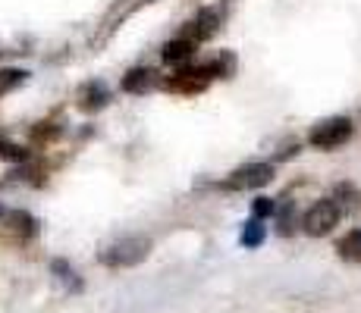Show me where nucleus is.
Wrapping results in <instances>:
<instances>
[{
	"label": "nucleus",
	"mask_w": 361,
	"mask_h": 313,
	"mask_svg": "<svg viewBox=\"0 0 361 313\" xmlns=\"http://www.w3.org/2000/svg\"><path fill=\"white\" fill-rule=\"evenodd\" d=\"M339 257L343 260H361V229H355V232H349L345 238H339Z\"/></svg>",
	"instance_id": "nucleus-7"
},
{
	"label": "nucleus",
	"mask_w": 361,
	"mask_h": 313,
	"mask_svg": "<svg viewBox=\"0 0 361 313\" xmlns=\"http://www.w3.org/2000/svg\"><path fill=\"white\" fill-rule=\"evenodd\" d=\"M352 132H355L352 120H345V116H333V120H324V122H317L314 129H311L308 141L314 144L317 151H333V148H339V144L349 141Z\"/></svg>",
	"instance_id": "nucleus-2"
},
{
	"label": "nucleus",
	"mask_w": 361,
	"mask_h": 313,
	"mask_svg": "<svg viewBox=\"0 0 361 313\" xmlns=\"http://www.w3.org/2000/svg\"><path fill=\"white\" fill-rule=\"evenodd\" d=\"M148 254H151V238H145V235H129V238H120L110 248H104L101 263H107V267H114V269L135 267V263H142Z\"/></svg>",
	"instance_id": "nucleus-1"
},
{
	"label": "nucleus",
	"mask_w": 361,
	"mask_h": 313,
	"mask_svg": "<svg viewBox=\"0 0 361 313\" xmlns=\"http://www.w3.org/2000/svg\"><path fill=\"white\" fill-rule=\"evenodd\" d=\"M276 210V207H274V200H270V198H258V200H255V217H270V213H274Z\"/></svg>",
	"instance_id": "nucleus-14"
},
{
	"label": "nucleus",
	"mask_w": 361,
	"mask_h": 313,
	"mask_svg": "<svg viewBox=\"0 0 361 313\" xmlns=\"http://www.w3.org/2000/svg\"><path fill=\"white\" fill-rule=\"evenodd\" d=\"M104 101H107L104 85H85V88H82V107H85V110L104 107Z\"/></svg>",
	"instance_id": "nucleus-9"
},
{
	"label": "nucleus",
	"mask_w": 361,
	"mask_h": 313,
	"mask_svg": "<svg viewBox=\"0 0 361 313\" xmlns=\"http://www.w3.org/2000/svg\"><path fill=\"white\" fill-rule=\"evenodd\" d=\"M339 222V207H336V200H317L314 207H308V213H305V219H302V229L308 235H327L333 226Z\"/></svg>",
	"instance_id": "nucleus-3"
},
{
	"label": "nucleus",
	"mask_w": 361,
	"mask_h": 313,
	"mask_svg": "<svg viewBox=\"0 0 361 313\" xmlns=\"http://www.w3.org/2000/svg\"><path fill=\"white\" fill-rule=\"evenodd\" d=\"M151 85H154V72L145 66L129 69V72L123 75V91H129V94H142V91H148Z\"/></svg>",
	"instance_id": "nucleus-5"
},
{
	"label": "nucleus",
	"mask_w": 361,
	"mask_h": 313,
	"mask_svg": "<svg viewBox=\"0 0 361 313\" xmlns=\"http://www.w3.org/2000/svg\"><path fill=\"white\" fill-rule=\"evenodd\" d=\"M23 79H25L23 69H4V72H0V94H6L10 88H16Z\"/></svg>",
	"instance_id": "nucleus-12"
},
{
	"label": "nucleus",
	"mask_w": 361,
	"mask_h": 313,
	"mask_svg": "<svg viewBox=\"0 0 361 313\" xmlns=\"http://www.w3.org/2000/svg\"><path fill=\"white\" fill-rule=\"evenodd\" d=\"M261 241H264V226H261V219L255 217V219L245 222V229H242V245H245V248H258Z\"/></svg>",
	"instance_id": "nucleus-8"
},
{
	"label": "nucleus",
	"mask_w": 361,
	"mask_h": 313,
	"mask_svg": "<svg viewBox=\"0 0 361 313\" xmlns=\"http://www.w3.org/2000/svg\"><path fill=\"white\" fill-rule=\"evenodd\" d=\"M274 179V166L270 163H248V166H239L230 179L224 182V188L230 191H242V188H258V185H267Z\"/></svg>",
	"instance_id": "nucleus-4"
},
{
	"label": "nucleus",
	"mask_w": 361,
	"mask_h": 313,
	"mask_svg": "<svg viewBox=\"0 0 361 313\" xmlns=\"http://www.w3.org/2000/svg\"><path fill=\"white\" fill-rule=\"evenodd\" d=\"M195 53V41L192 38H176V41H166L164 44V60L166 63H183Z\"/></svg>",
	"instance_id": "nucleus-6"
},
{
	"label": "nucleus",
	"mask_w": 361,
	"mask_h": 313,
	"mask_svg": "<svg viewBox=\"0 0 361 313\" xmlns=\"http://www.w3.org/2000/svg\"><path fill=\"white\" fill-rule=\"evenodd\" d=\"M10 222L16 226V232H23V235H35V219L29 217V213H10Z\"/></svg>",
	"instance_id": "nucleus-13"
},
{
	"label": "nucleus",
	"mask_w": 361,
	"mask_h": 313,
	"mask_svg": "<svg viewBox=\"0 0 361 313\" xmlns=\"http://www.w3.org/2000/svg\"><path fill=\"white\" fill-rule=\"evenodd\" d=\"M51 269H54V273H57V279L63 282V285H69V288H73V291H79V288H82L79 279H75V269H73V267H66L63 260H54V263H51Z\"/></svg>",
	"instance_id": "nucleus-11"
},
{
	"label": "nucleus",
	"mask_w": 361,
	"mask_h": 313,
	"mask_svg": "<svg viewBox=\"0 0 361 313\" xmlns=\"http://www.w3.org/2000/svg\"><path fill=\"white\" fill-rule=\"evenodd\" d=\"M217 23H220V16H217V10H201V16L195 19V38H207L214 29H217Z\"/></svg>",
	"instance_id": "nucleus-10"
}]
</instances>
